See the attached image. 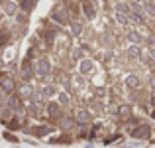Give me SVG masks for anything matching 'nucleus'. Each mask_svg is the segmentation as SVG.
Masks as SVG:
<instances>
[{
  "label": "nucleus",
  "mask_w": 155,
  "mask_h": 148,
  "mask_svg": "<svg viewBox=\"0 0 155 148\" xmlns=\"http://www.w3.org/2000/svg\"><path fill=\"white\" fill-rule=\"evenodd\" d=\"M75 118H77V122H81V125H87V122H91V121H92V115L88 113V111L81 109V111H77Z\"/></svg>",
  "instance_id": "obj_4"
},
{
  "label": "nucleus",
  "mask_w": 155,
  "mask_h": 148,
  "mask_svg": "<svg viewBox=\"0 0 155 148\" xmlns=\"http://www.w3.org/2000/svg\"><path fill=\"white\" fill-rule=\"evenodd\" d=\"M141 55V49L137 48V44H132V46L128 48V57H132V59H136V57Z\"/></svg>",
  "instance_id": "obj_10"
},
{
  "label": "nucleus",
  "mask_w": 155,
  "mask_h": 148,
  "mask_svg": "<svg viewBox=\"0 0 155 148\" xmlns=\"http://www.w3.org/2000/svg\"><path fill=\"white\" fill-rule=\"evenodd\" d=\"M2 12H6L8 16H14L16 12H18V6H16V2L8 0V2H4V6H2Z\"/></svg>",
  "instance_id": "obj_6"
},
{
  "label": "nucleus",
  "mask_w": 155,
  "mask_h": 148,
  "mask_svg": "<svg viewBox=\"0 0 155 148\" xmlns=\"http://www.w3.org/2000/svg\"><path fill=\"white\" fill-rule=\"evenodd\" d=\"M49 129H35V134H47Z\"/></svg>",
  "instance_id": "obj_25"
},
{
  "label": "nucleus",
  "mask_w": 155,
  "mask_h": 148,
  "mask_svg": "<svg viewBox=\"0 0 155 148\" xmlns=\"http://www.w3.org/2000/svg\"><path fill=\"white\" fill-rule=\"evenodd\" d=\"M41 91H43V95H45V97H53V95H55V87H53V85H45Z\"/></svg>",
  "instance_id": "obj_18"
},
{
  "label": "nucleus",
  "mask_w": 155,
  "mask_h": 148,
  "mask_svg": "<svg viewBox=\"0 0 155 148\" xmlns=\"http://www.w3.org/2000/svg\"><path fill=\"white\" fill-rule=\"evenodd\" d=\"M83 12H84V16H87V18H94V8H92V4L91 2H84L83 4Z\"/></svg>",
  "instance_id": "obj_13"
},
{
  "label": "nucleus",
  "mask_w": 155,
  "mask_h": 148,
  "mask_svg": "<svg viewBox=\"0 0 155 148\" xmlns=\"http://www.w3.org/2000/svg\"><path fill=\"white\" fill-rule=\"evenodd\" d=\"M92 71V61L91 59H83L81 61V73H91Z\"/></svg>",
  "instance_id": "obj_14"
},
{
  "label": "nucleus",
  "mask_w": 155,
  "mask_h": 148,
  "mask_svg": "<svg viewBox=\"0 0 155 148\" xmlns=\"http://www.w3.org/2000/svg\"><path fill=\"white\" fill-rule=\"evenodd\" d=\"M43 38L47 40V42H53V32L51 30H47V32H43Z\"/></svg>",
  "instance_id": "obj_22"
},
{
  "label": "nucleus",
  "mask_w": 155,
  "mask_h": 148,
  "mask_svg": "<svg viewBox=\"0 0 155 148\" xmlns=\"http://www.w3.org/2000/svg\"><path fill=\"white\" fill-rule=\"evenodd\" d=\"M128 40L132 44H140L141 42V38H140V34H137V32H130V34H128Z\"/></svg>",
  "instance_id": "obj_17"
},
{
  "label": "nucleus",
  "mask_w": 155,
  "mask_h": 148,
  "mask_svg": "<svg viewBox=\"0 0 155 148\" xmlns=\"http://www.w3.org/2000/svg\"><path fill=\"white\" fill-rule=\"evenodd\" d=\"M136 2H137V0H136Z\"/></svg>",
  "instance_id": "obj_29"
},
{
  "label": "nucleus",
  "mask_w": 155,
  "mask_h": 148,
  "mask_svg": "<svg viewBox=\"0 0 155 148\" xmlns=\"http://www.w3.org/2000/svg\"><path fill=\"white\" fill-rule=\"evenodd\" d=\"M153 2H155V0H153Z\"/></svg>",
  "instance_id": "obj_28"
},
{
  "label": "nucleus",
  "mask_w": 155,
  "mask_h": 148,
  "mask_svg": "<svg viewBox=\"0 0 155 148\" xmlns=\"http://www.w3.org/2000/svg\"><path fill=\"white\" fill-rule=\"evenodd\" d=\"M143 12H145L147 16H155V2H153V0H145Z\"/></svg>",
  "instance_id": "obj_11"
},
{
  "label": "nucleus",
  "mask_w": 155,
  "mask_h": 148,
  "mask_svg": "<svg viewBox=\"0 0 155 148\" xmlns=\"http://www.w3.org/2000/svg\"><path fill=\"white\" fill-rule=\"evenodd\" d=\"M47 115H49L51 118H57L61 115V107L57 105V103H49V105H47Z\"/></svg>",
  "instance_id": "obj_7"
},
{
  "label": "nucleus",
  "mask_w": 155,
  "mask_h": 148,
  "mask_svg": "<svg viewBox=\"0 0 155 148\" xmlns=\"http://www.w3.org/2000/svg\"><path fill=\"white\" fill-rule=\"evenodd\" d=\"M134 138H147L149 136V126H140V129H136L132 132Z\"/></svg>",
  "instance_id": "obj_9"
},
{
  "label": "nucleus",
  "mask_w": 155,
  "mask_h": 148,
  "mask_svg": "<svg viewBox=\"0 0 155 148\" xmlns=\"http://www.w3.org/2000/svg\"><path fill=\"white\" fill-rule=\"evenodd\" d=\"M51 18L55 20L57 24H61V26H65V24H69V12L65 10L63 6H57L55 10L51 12Z\"/></svg>",
  "instance_id": "obj_1"
},
{
  "label": "nucleus",
  "mask_w": 155,
  "mask_h": 148,
  "mask_svg": "<svg viewBox=\"0 0 155 148\" xmlns=\"http://www.w3.org/2000/svg\"><path fill=\"white\" fill-rule=\"evenodd\" d=\"M151 99H153V105H155V91H153V97Z\"/></svg>",
  "instance_id": "obj_26"
},
{
  "label": "nucleus",
  "mask_w": 155,
  "mask_h": 148,
  "mask_svg": "<svg viewBox=\"0 0 155 148\" xmlns=\"http://www.w3.org/2000/svg\"><path fill=\"white\" fill-rule=\"evenodd\" d=\"M31 95H34V93H31V87H28V85L20 89V97L22 99H31Z\"/></svg>",
  "instance_id": "obj_15"
},
{
  "label": "nucleus",
  "mask_w": 155,
  "mask_h": 148,
  "mask_svg": "<svg viewBox=\"0 0 155 148\" xmlns=\"http://www.w3.org/2000/svg\"><path fill=\"white\" fill-rule=\"evenodd\" d=\"M81 32H83V26H81L79 22H75V24H73V34H75V36H79Z\"/></svg>",
  "instance_id": "obj_19"
},
{
  "label": "nucleus",
  "mask_w": 155,
  "mask_h": 148,
  "mask_svg": "<svg viewBox=\"0 0 155 148\" xmlns=\"http://www.w3.org/2000/svg\"><path fill=\"white\" fill-rule=\"evenodd\" d=\"M0 20H2V10H0Z\"/></svg>",
  "instance_id": "obj_27"
},
{
  "label": "nucleus",
  "mask_w": 155,
  "mask_h": 148,
  "mask_svg": "<svg viewBox=\"0 0 155 148\" xmlns=\"http://www.w3.org/2000/svg\"><path fill=\"white\" fill-rule=\"evenodd\" d=\"M120 113L124 115V117H128V115H130V107H122V109H120Z\"/></svg>",
  "instance_id": "obj_23"
},
{
  "label": "nucleus",
  "mask_w": 155,
  "mask_h": 148,
  "mask_svg": "<svg viewBox=\"0 0 155 148\" xmlns=\"http://www.w3.org/2000/svg\"><path fill=\"white\" fill-rule=\"evenodd\" d=\"M8 103H10V109L14 111V113H18V115H22V113H24V105L20 103V99H18V97L12 95L10 99H8Z\"/></svg>",
  "instance_id": "obj_5"
},
{
  "label": "nucleus",
  "mask_w": 155,
  "mask_h": 148,
  "mask_svg": "<svg viewBox=\"0 0 155 148\" xmlns=\"http://www.w3.org/2000/svg\"><path fill=\"white\" fill-rule=\"evenodd\" d=\"M67 103H69L67 93H59V105H67Z\"/></svg>",
  "instance_id": "obj_20"
},
{
  "label": "nucleus",
  "mask_w": 155,
  "mask_h": 148,
  "mask_svg": "<svg viewBox=\"0 0 155 148\" xmlns=\"http://www.w3.org/2000/svg\"><path fill=\"white\" fill-rule=\"evenodd\" d=\"M35 73H38V77H47L51 73V63L49 59H45V57H41V59L38 61V65H35Z\"/></svg>",
  "instance_id": "obj_2"
},
{
  "label": "nucleus",
  "mask_w": 155,
  "mask_h": 148,
  "mask_svg": "<svg viewBox=\"0 0 155 148\" xmlns=\"http://www.w3.org/2000/svg\"><path fill=\"white\" fill-rule=\"evenodd\" d=\"M0 87L6 93H12L14 91V79H12L8 73H2V75H0Z\"/></svg>",
  "instance_id": "obj_3"
},
{
  "label": "nucleus",
  "mask_w": 155,
  "mask_h": 148,
  "mask_svg": "<svg viewBox=\"0 0 155 148\" xmlns=\"http://www.w3.org/2000/svg\"><path fill=\"white\" fill-rule=\"evenodd\" d=\"M116 10L118 12H124V14H130V6H126V4H118Z\"/></svg>",
  "instance_id": "obj_21"
},
{
  "label": "nucleus",
  "mask_w": 155,
  "mask_h": 148,
  "mask_svg": "<svg viewBox=\"0 0 155 148\" xmlns=\"http://www.w3.org/2000/svg\"><path fill=\"white\" fill-rule=\"evenodd\" d=\"M147 55L151 57V61L155 63V48H151V49H149V51H147Z\"/></svg>",
  "instance_id": "obj_24"
},
{
  "label": "nucleus",
  "mask_w": 155,
  "mask_h": 148,
  "mask_svg": "<svg viewBox=\"0 0 155 148\" xmlns=\"http://www.w3.org/2000/svg\"><path fill=\"white\" fill-rule=\"evenodd\" d=\"M22 77L24 79H31V61H30V57H28L22 65Z\"/></svg>",
  "instance_id": "obj_8"
},
{
  "label": "nucleus",
  "mask_w": 155,
  "mask_h": 148,
  "mask_svg": "<svg viewBox=\"0 0 155 148\" xmlns=\"http://www.w3.org/2000/svg\"><path fill=\"white\" fill-rule=\"evenodd\" d=\"M126 85H128L130 89H137L140 87V79H137L136 75H128L126 77Z\"/></svg>",
  "instance_id": "obj_12"
},
{
  "label": "nucleus",
  "mask_w": 155,
  "mask_h": 148,
  "mask_svg": "<svg viewBox=\"0 0 155 148\" xmlns=\"http://www.w3.org/2000/svg\"><path fill=\"white\" fill-rule=\"evenodd\" d=\"M116 20H118L120 24H128V22H130L128 14H124V12H118V10H116Z\"/></svg>",
  "instance_id": "obj_16"
}]
</instances>
